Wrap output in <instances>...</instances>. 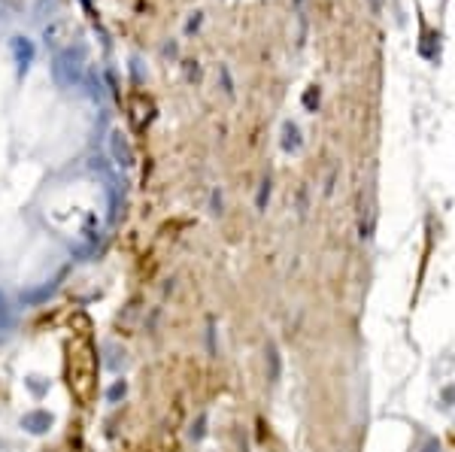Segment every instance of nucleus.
I'll return each instance as SVG.
<instances>
[{
    "label": "nucleus",
    "mask_w": 455,
    "mask_h": 452,
    "mask_svg": "<svg viewBox=\"0 0 455 452\" xmlns=\"http://www.w3.org/2000/svg\"><path fill=\"white\" fill-rule=\"evenodd\" d=\"M52 76L61 88H73L85 76V46H67L52 61Z\"/></svg>",
    "instance_id": "obj_1"
},
{
    "label": "nucleus",
    "mask_w": 455,
    "mask_h": 452,
    "mask_svg": "<svg viewBox=\"0 0 455 452\" xmlns=\"http://www.w3.org/2000/svg\"><path fill=\"white\" fill-rule=\"evenodd\" d=\"M19 425L25 428L28 434H34V438H43V434H49L52 431V425H55V416H52L49 410H28L25 416L19 419Z\"/></svg>",
    "instance_id": "obj_2"
},
{
    "label": "nucleus",
    "mask_w": 455,
    "mask_h": 452,
    "mask_svg": "<svg viewBox=\"0 0 455 452\" xmlns=\"http://www.w3.org/2000/svg\"><path fill=\"white\" fill-rule=\"evenodd\" d=\"M110 158L116 167H134V149L121 131H110Z\"/></svg>",
    "instance_id": "obj_3"
},
{
    "label": "nucleus",
    "mask_w": 455,
    "mask_h": 452,
    "mask_svg": "<svg viewBox=\"0 0 455 452\" xmlns=\"http://www.w3.org/2000/svg\"><path fill=\"white\" fill-rule=\"evenodd\" d=\"M10 49H12V58H15V70H19V76H25L28 67L34 64V43H30L28 37H12Z\"/></svg>",
    "instance_id": "obj_4"
},
{
    "label": "nucleus",
    "mask_w": 455,
    "mask_h": 452,
    "mask_svg": "<svg viewBox=\"0 0 455 452\" xmlns=\"http://www.w3.org/2000/svg\"><path fill=\"white\" fill-rule=\"evenodd\" d=\"M15 325V310L10 304V297H6V292L0 288V331H10V328Z\"/></svg>",
    "instance_id": "obj_5"
},
{
    "label": "nucleus",
    "mask_w": 455,
    "mask_h": 452,
    "mask_svg": "<svg viewBox=\"0 0 455 452\" xmlns=\"http://www.w3.org/2000/svg\"><path fill=\"white\" fill-rule=\"evenodd\" d=\"M52 292H55V286H40V288H30V292H25V295H21V304L34 306V304L46 301V297H52Z\"/></svg>",
    "instance_id": "obj_6"
},
{
    "label": "nucleus",
    "mask_w": 455,
    "mask_h": 452,
    "mask_svg": "<svg viewBox=\"0 0 455 452\" xmlns=\"http://www.w3.org/2000/svg\"><path fill=\"white\" fill-rule=\"evenodd\" d=\"M25 386H28V392L34 395V397H43L46 392H49V380H43V377H25Z\"/></svg>",
    "instance_id": "obj_7"
},
{
    "label": "nucleus",
    "mask_w": 455,
    "mask_h": 452,
    "mask_svg": "<svg viewBox=\"0 0 455 452\" xmlns=\"http://www.w3.org/2000/svg\"><path fill=\"white\" fill-rule=\"evenodd\" d=\"M125 395H128V382L125 380H116L110 389H106V401H110V404H119Z\"/></svg>",
    "instance_id": "obj_8"
},
{
    "label": "nucleus",
    "mask_w": 455,
    "mask_h": 452,
    "mask_svg": "<svg viewBox=\"0 0 455 452\" xmlns=\"http://www.w3.org/2000/svg\"><path fill=\"white\" fill-rule=\"evenodd\" d=\"M283 146H285V149H294V146H298V128H294V125H285V140H283Z\"/></svg>",
    "instance_id": "obj_9"
},
{
    "label": "nucleus",
    "mask_w": 455,
    "mask_h": 452,
    "mask_svg": "<svg viewBox=\"0 0 455 452\" xmlns=\"http://www.w3.org/2000/svg\"><path fill=\"white\" fill-rule=\"evenodd\" d=\"M313 104H318V91H316V95H313V91L307 95V106H313Z\"/></svg>",
    "instance_id": "obj_10"
},
{
    "label": "nucleus",
    "mask_w": 455,
    "mask_h": 452,
    "mask_svg": "<svg viewBox=\"0 0 455 452\" xmlns=\"http://www.w3.org/2000/svg\"><path fill=\"white\" fill-rule=\"evenodd\" d=\"M370 6H374V10L379 12V6H383V0H370Z\"/></svg>",
    "instance_id": "obj_11"
}]
</instances>
